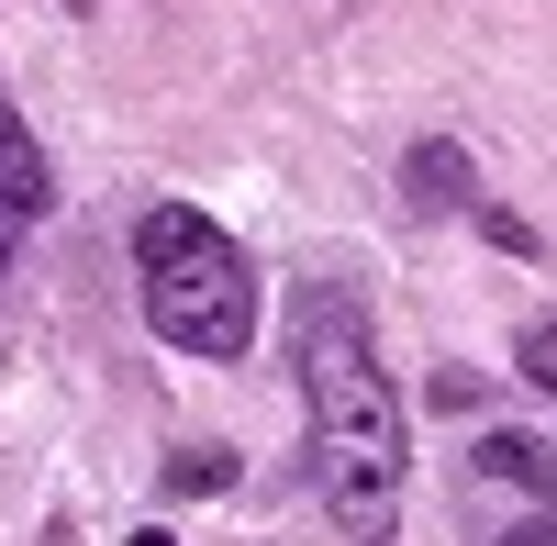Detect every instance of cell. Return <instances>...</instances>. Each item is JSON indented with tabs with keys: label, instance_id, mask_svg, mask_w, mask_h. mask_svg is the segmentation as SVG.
I'll return each instance as SVG.
<instances>
[{
	"label": "cell",
	"instance_id": "cell-7",
	"mask_svg": "<svg viewBox=\"0 0 557 546\" xmlns=\"http://www.w3.org/2000/svg\"><path fill=\"white\" fill-rule=\"evenodd\" d=\"M513 369H524L535 390H557V312H535V324L513 335Z\"/></svg>",
	"mask_w": 557,
	"mask_h": 546
},
{
	"label": "cell",
	"instance_id": "cell-5",
	"mask_svg": "<svg viewBox=\"0 0 557 546\" xmlns=\"http://www.w3.org/2000/svg\"><path fill=\"white\" fill-rule=\"evenodd\" d=\"M412 201L457 212V201H469V157H457V146H412Z\"/></svg>",
	"mask_w": 557,
	"mask_h": 546
},
{
	"label": "cell",
	"instance_id": "cell-8",
	"mask_svg": "<svg viewBox=\"0 0 557 546\" xmlns=\"http://www.w3.org/2000/svg\"><path fill=\"white\" fill-rule=\"evenodd\" d=\"M502 546H557V524L535 513V524H513V535H502Z\"/></svg>",
	"mask_w": 557,
	"mask_h": 546
},
{
	"label": "cell",
	"instance_id": "cell-4",
	"mask_svg": "<svg viewBox=\"0 0 557 546\" xmlns=\"http://www.w3.org/2000/svg\"><path fill=\"white\" fill-rule=\"evenodd\" d=\"M480 480H502V491H557V458H546L535 435L502 424V435H480Z\"/></svg>",
	"mask_w": 557,
	"mask_h": 546
},
{
	"label": "cell",
	"instance_id": "cell-6",
	"mask_svg": "<svg viewBox=\"0 0 557 546\" xmlns=\"http://www.w3.org/2000/svg\"><path fill=\"white\" fill-rule=\"evenodd\" d=\"M168 491H178V502H201V491H235V446H178V458H168Z\"/></svg>",
	"mask_w": 557,
	"mask_h": 546
},
{
	"label": "cell",
	"instance_id": "cell-2",
	"mask_svg": "<svg viewBox=\"0 0 557 546\" xmlns=\"http://www.w3.org/2000/svg\"><path fill=\"white\" fill-rule=\"evenodd\" d=\"M134 280H146V324L178 357H246L257 335V280H246V246L223 235L212 212L190 201H157L134 223Z\"/></svg>",
	"mask_w": 557,
	"mask_h": 546
},
{
	"label": "cell",
	"instance_id": "cell-3",
	"mask_svg": "<svg viewBox=\"0 0 557 546\" xmlns=\"http://www.w3.org/2000/svg\"><path fill=\"white\" fill-rule=\"evenodd\" d=\"M45 201H57V178H45V146H34V123H23V112H0V223L23 235V223H34Z\"/></svg>",
	"mask_w": 557,
	"mask_h": 546
},
{
	"label": "cell",
	"instance_id": "cell-1",
	"mask_svg": "<svg viewBox=\"0 0 557 546\" xmlns=\"http://www.w3.org/2000/svg\"><path fill=\"white\" fill-rule=\"evenodd\" d=\"M290 357L312 401V491L357 546H380L401 513V401H391V369L368 357V312L346 290H312Z\"/></svg>",
	"mask_w": 557,
	"mask_h": 546
}]
</instances>
